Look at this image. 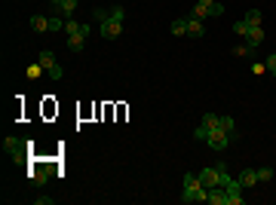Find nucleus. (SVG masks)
<instances>
[{
  "mask_svg": "<svg viewBox=\"0 0 276 205\" xmlns=\"http://www.w3.org/2000/svg\"><path fill=\"white\" fill-rule=\"evenodd\" d=\"M181 184H184V190H181V202H206L209 199V187H203V181H200V175L197 172H187L181 178Z\"/></svg>",
  "mask_w": 276,
  "mask_h": 205,
  "instance_id": "1",
  "label": "nucleus"
},
{
  "mask_svg": "<svg viewBox=\"0 0 276 205\" xmlns=\"http://www.w3.org/2000/svg\"><path fill=\"white\" fill-rule=\"evenodd\" d=\"M126 25V9L123 6H111V13L101 19V40H117Z\"/></svg>",
  "mask_w": 276,
  "mask_h": 205,
  "instance_id": "2",
  "label": "nucleus"
},
{
  "mask_svg": "<svg viewBox=\"0 0 276 205\" xmlns=\"http://www.w3.org/2000/svg\"><path fill=\"white\" fill-rule=\"evenodd\" d=\"M28 141H22V138H13V135H9V138H3V150L9 153V159H13V163H25V156H28Z\"/></svg>",
  "mask_w": 276,
  "mask_h": 205,
  "instance_id": "3",
  "label": "nucleus"
},
{
  "mask_svg": "<svg viewBox=\"0 0 276 205\" xmlns=\"http://www.w3.org/2000/svg\"><path fill=\"white\" fill-rule=\"evenodd\" d=\"M190 16H197V19H218V16H224V6L218 3V0H197V6H193Z\"/></svg>",
  "mask_w": 276,
  "mask_h": 205,
  "instance_id": "4",
  "label": "nucleus"
},
{
  "mask_svg": "<svg viewBox=\"0 0 276 205\" xmlns=\"http://www.w3.org/2000/svg\"><path fill=\"white\" fill-rule=\"evenodd\" d=\"M37 62L43 64V71H46V77H49V80H62V77H65V71H62V64L55 62V55H52L49 49H40V55H37Z\"/></svg>",
  "mask_w": 276,
  "mask_h": 205,
  "instance_id": "5",
  "label": "nucleus"
},
{
  "mask_svg": "<svg viewBox=\"0 0 276 205\" xmlns=\"http://www.w3.org/2000/svg\"><path fill=\"white\" fill-rule=\"evenodd\" d=\"M230 141H233V138H230V135H227L221 126H218V129H212V132H209V138H206V144H209L212 150H224V147H227Z\"/></svg>",
  "mask_w": 276,
  "mask_h": 205,
  "instance_id": "6",
  "label": "nucleus"
},
{
  "mask_svg": "<svg viewBox=\"0 0 276 205\" xmlns=\"http://www.w3.org/2000/svg\"><path fill=\"white\" fill-rule=\"evenodd\" d=\"M86 37H89V25H83V31H80V34H71L65 46L71 49V52H80V49H86Z\"/></svg>",
  "mask_w": 276,
  "mask_h": 205,
  "instance_id": "7",
  "label": "nucleus"
},
{
  "mask_svg": "<svg viewBox=\"0 0 276 205\" xmlns=\"http://www.w3.org/2000/svg\"><path fill=\"white\" fill-rule=\"evenodd\" d=\"M187 37H193V40L206 37V25H203V19H197V16H187Z\"/></svg>",
  "mask_w": 276,
  "mask_h": 205,
  "instance_id": "8",
  "label": "nucleus"
},
{
  "mask_svg": "<svg viewBox=\"0 0 276 205\" xmlns=\"http://www.w3.org/2000/svg\"><path fill=\"white\" fill-rule=\"evenodd\" d=\"M243 40L249 43V49H258L261 43H264V28H261V25H252V28H249V34H246Z\"/></svg>",
  "mask_w": 276,
  "mask_h": 205,
  "instance_id": "9",
  "label": "nucleus"
},
{
  "mask_svg": "<svg viewBox=\"0 0 276 205\" xmlns=\"http://www.w3.org/2000/svg\"><path fill=\"white\" fill-rule=\"evenodd\" d=\"M200 181H203V187H218V165H212V168H203L200 172Z\"/></svg>",
  "mask_w": 276,
  "mask_h": 205,
  "instance_id": "10",
  "label": "nucleus"
},
{
  "mask_svg": "<svg viewBox=\"0 0 276 205\" xmlns=\"http://www.w3.org/2000/svg\"><path fill=\"white\" fill-rule=\"evenodd\" d=\"M236 181H239V187H255V184H261V181H258V168H246Z\"/></svg>",
  "mask_w": 276,
  "mask_h": 205,
  "instance_id": "11",
  "label": "nucleus"
},
{
  "mask_svg": "<svg viewBox=\"0 0 276 205\" xmlns=\"http://www.w3.org/2000/svg\"><path fill=\"white\" fill-rule=\"evenodd\" d=\"M46 178H49V168H46V165H37V168H31V172H28L31 184H46Z\"/></svg>",
  "mask_w": 276,
  "mask_h": 205,
  "instance_id": "12",
  "label": "nucleus"
},
{
  "mask_svg": "<svg viewBox=\"0 0 276 205\" xmlns=\"http://www.w3.org/2000/svg\"><path fill=\"white\" fill-rule=\"evenodd\" d=\"M206 202H209V205H227V190L224 187H212Z\"/></svg>",
  "mask_w": 276,
  "mask_h": 205,
  "instance_id": "13",
  "label": "nucleus"
},
{
  "mask_svg": "<svg viewBox=\"0 0 276 205\" xmlns=\"http://www.w3.org/2000/svg\"><path fill=\"white\" fill-rule=\"evenodd\" d=\"M169 31H172V37H187V19H175L169 25Z\"/></svg>",
  "mask_w": 276,
  "mask_h": 205,
  "instance_id": "14",
  "label": "nucleus"
},
{
  "mask_svg": "<svg viewBox=\"0 0 276 205\" xmlns=\"http://www.w3.org/2000/svg\"><path fill=\"white\" fill-rule=\"evenodd\" d=\"M246 196H243V187H233V190H227V205H243Z\"/></svg>",
  "mask_w": 276,
  "mask_h": 205,
  "instance_id": "15",
  "label": "nucleus"
},
{
  "mask_svg": "<svg viewBox=\"0 0 276 205\" xmlns=\"http://www.w3.org/2000/svg\"><path fill=\"white\" fill-rule=\"evenodd\" d=\"M31 28L37 31V34L49 31V19H46V16H31Z\"/></svg>",
  "mask_w": 276,
  "mask_h": 205,
  "instance_id": "16",
  "label": "nucleus"
},
{
  "mask_svg": "<svg viewBox=\"0 0 276 205\" xmlns=\"http://www.w3.org/2000/svg\"><path fill=\"white\" fill-rule=\"evenodd\" d=\"M31 80H40V77H46V71H43V64L40 62H34V64H28V71H25Z\"/></svg>",
  "mask_w": 276,
  "mask_h": 205,
  "instance_id": "17",
  "label": "nucleus"
},
{
  "mask_svg": "<svg viewBox=\"0 0 276 205\" xmlns=\"http://www.w3.org/2000/svg\"><path fill=\"white\" fill-rule=\"evenodd\" d=\"M80 31H83V25H80L77 19H65V34L68 37H71V34H80Z\"/></svg>",
  "mask_w": 276,
  "mask_h": 205,
  "instance_id": "18",
  "label": "nucleus"
},
{
  "mask_svg": "<svg viewBox=\"0 0 276 205\" xmlns=\"http://www.w3.org/2000/svg\"><path fill=\"white\" fill-rule=\"evenodd\" d=\"M221 129L230 135V138H236V123H233V117H221Z\"/></svg>",
  "mask_w": 276,
  "mask_h": 205,
  "instance_id": "19",
  "label": "nucleus"
},
{
  "mask_svg": "<svg viewBox=\"0 0 276 205\" xmlns=\"http://www.w3.org/2000/svg\"><path fill=\"white\" fill-rule=\"evenodd\" d=\"M203 126L206 129H218V126H221V117H218V113H206V117H203Z\"/></svg>",
  "mask_w": 276,
  "mask_h": 205,
  "instance_id": "20",
  "label": "nucleus"
},
{
  "mask_svg": "<svg viewBox=\"0 0 276 205\" xmlns=\"http://www.w3.org/2000/svg\"><path fill=\"white\" fill-rule=\"evenodd\" d=\"M246 21H249V25H261V21H264V13H261V9H249V13H246Z\"/></svg>",
  "mask_w": 276,
  "mask_h": 205,
  "instance_id": "21",
  "label": "nucleus"
},
{
  "mask_svg": "<svg viewBox=\"0 0 276 205\" xmlns=\"http://www.w3.org/2000/svg\"><path fill=\"white\" fill-rule=\"evenodd\" d=\"M74 9H77V0H65V3L59 6V13H62V16H68V19H71V16H74Z\"/></svg>",
  "mask_w": 276,
  "mask_h": 205,
  "instance_id": "22",
  "label": "nucleus"
},
{
  "mask_svg": "<svg viewBox=\"0 0 276 205\" xmlns=\"http://www.w3.org/2000/svg\"><path fill=\"white\" fill-rule=\"evenodd\" d=\"M249 28H252V25H249V21H246V19H239V21H236V25H233V31L239 34V37H246V34H249Z\"/></svg>",
  "mask_w": 276,
  "mask_h": 205,
  "instance_id": "23",
  "label": "nucleus"
},
{
  "mask_svg": "<svg viewBox=\"0 0 276 205\" xmlns=\"http://www.w3.org/2000/svg\"><path fill=\"white\" fill-rule=\"evenodd\" d=\"M49 31H65V19H59V16H49Z\"/></svg>",
  "mask_w": 276,
  "mask_h": 205,
  "instance_id": "24",
  "label": "nucleus"
},
{
  "mask_svg": "<svg viewBox=\"0 0 276 205\" xmlns=\"http://www.w3.org/2000/svg\"><path fill=\"white\" fill-rule=\"evenodd\" d=\"M209 132H212V129H206V126H197V132H193V138L206 144V138H209Z\"/></svg>",
  "mask_w": 276,
  "mask_h": 205,
  "instance_id": "25",
  "label": "nucleus"
},
{
  "mask_svg": "<svg viewBox=\"0 0 276 205\" xmlns=\"http://www.w3.org/2000/svg\"><path fill=\"white\" fill-rule=\"evenodd\" d=\"M270 178H273V168L270 165H261L258 168V181H270Z\"/></svg>",
  "mask_w": 276,
  "mask_h": 205,
  "instance_id": "26",
  "label": "nucleus"
},
{
  "mask_svg": "<svg viewBox=\"0 0 276 205\" xmlns=\"http://www.w3.org/2000/svg\"><path fill=\"white\" fill-rule=\"evenodd\" d=\"M264 64H267V74H273V77H276V52H270V55H267V62H264Z\"/></svg>",
  "mask_w": 276,
  "mask_h": 205,
  "instance_id": "27",
  "label": "nucleus"
},
{
  "mask_svg": "<svg viewBox=\"0 0 276 205\" xmlns=\"http://www.w3.org/2000/svg\"><path fill=\"white\" fill-rule=\"evenodd\" d=\"M233 52H236V55H249V43H246V40H243V43H239V46H236V49H233Z\"/></svg>",
  "mask_w": 276,
  "mask_h": 205,
  "instance_id": "28",
  "label": "nucleus"
},
{
  "mask_svg": "<svg viewBox=\"0 0 276 205\" xmlns=\"http://www.w3.org/2000/svg\"><path fill=\"white\" fill-rule=\"evenodd\" d=\"M52 202H55L52 196H37V205H52Z\"/></svg>",
  "mask_w": 276,
  "mask_h": 205,
  "instance_id": "29",
  "label": "nucleus"
},
{
  "mask_svg": "<svg viewBox=\"0 0 276 205\" xmlns=\"http://www.w3.org/2000/svg\"><path fill=\"white\" fill-rule=\"evenodd\" d=\"M49 3H52V6H55V9H59V6H62V3H65V0H49Z\"/></svg>",
  "mask_w": 276,
  "mask_h": 205,
  "instance_id": "30",
  "label": "nucleus"
}]
</instances>
